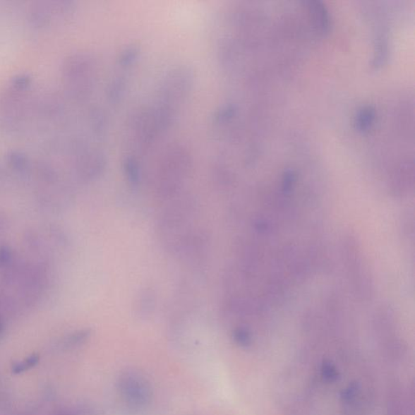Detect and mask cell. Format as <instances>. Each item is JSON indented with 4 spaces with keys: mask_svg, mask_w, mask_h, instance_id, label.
Wrapping results in <instances>:
<instances>
[{
    "mask_svg": "<svg viewBox=\"0 0 415 415\" xmlns=\"http://www.w3.org/2000/svg\"><path fill=\"white\" fill-rule=\"evenodd\" d=\"M234 339L240 345H247L250 341L249 332L242 327H239L234 332Z\"/></svg>",
    "mask_w": 415,
    "mask_h": 415,
    "instance_id": "cell-8",
    "label": "cell"
},
{
    "mask_svg": "<svg viewBox=\"0 0 415 415\" xmlns=\"http://www.w3.org/2000/svg\"><path fill=\"white\" fill-rule=\"evenodd\" d=\"M100 76V64L90 53L71 56L64 65L68 92L76 100H85L94 92Z\"/></svg>",
    "mask_w": 415,
    "mask_h": 415,
    "instance_id": "cell-1",
    "label": "cell"
},
{
    "mask_svg": "<svg viewBox=\"0 0 415 415\" xmlns=\"http://www.w3.org/2000/svg\"><path fill=\"white\" fill-rule=\"evenodd\" d=\"M193 71L188 65L172 68L161 80L155 102L177 114L193 88Z\"/></svg>",
    "mask_w": 415,
    "mask_h": 415,
    "instance_id": "cell-3",
    "label": "cell"
},
{
    "mask_svg": "<svg viewBox=\"0 0 415 415\" xmlns=\"http://www.w3.org/2000/svg\"><path fill=\"white\" fill-rule=\"evenodd\" d=\"M125 176L133 186H138L140 182V167L135 157L128 156L124 163Z\"/></svg>",
    "mask_w": 415,
    "mask_h": 415,
    "instance_id": "cell-7",
    "label": "cell"
},
{
    "mask_svg": "<svg viewBox=\"0 0 415 415\" xmlns=\"http://www.w3.org/2000/svg\"><path fill=\"white\" fill-rule=\"evenodd\" d=\"M120 387L124 397L132 403L142 404L148 400L149 386L143 379L138 376H127L120 383Z\"/></svg>",
    "mask_w": 415,
    "mask_h": 415,
    "instance_id": "cell-5",
    "label": "cell"
},
{
    "mask_svg": "<svg viewBox=\"0 0 415 415\" xmlns=\"http://www.w3.org/2000/svg\"><path fill=\"white\" fill-rule=\"evenodd\" d=\"M378 121V112L374 106L365 105L359 109L354 117V126L359 133H368Z\"/></svg>",
    "mask_w": 415,
    "mask_h": 415,
    "instance_id": "cell-6",
    "label": "cell"
},
{
    "mask_svg": "<svg viewBox=\"0 0 415 415\" xmlns=\"http://www.w3.org/2000/svg\"><path fill=\"white\" fill-rule=\"evenodd\" d=\"M158 170V193L171 196L181 187L192 166L189 151L181 145L169 147L162 155Z\"/></svg>",
    "mask_w": 415,
    "mask_h": 415,
    "instance_id": "cell-2",
    "label": "cell"
},
{
    "mask_svg": "<svg viewBox=\"0 0 415 415\" xmlns=\"http://www.w3.org/2000/svg\"><path fill=\"white\" fill-rule=\"evenodd\" d=\"M356 239L348 237L343 243V256H345L349 276L356 283V289L360 296L368 298L371 294V282L368 274V269L363 261L361 251Z\"/></svg>",
    "mask_w": 415,
    "mask_h": 415,
    "instance_id": "cell-4",
    "label": "cell"
}]
</instances>
